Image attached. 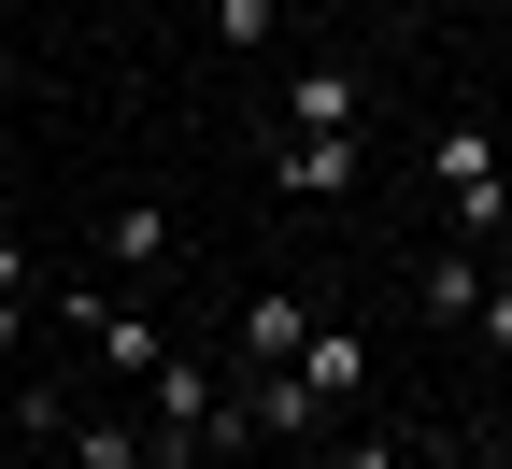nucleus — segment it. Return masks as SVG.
Wrapping results in <instances>:
<instances>
[{
	"label": "nucleus",
	"instance_id": "8",
	"mask_svg": "<svg viewBox=\"0 0 512 469\" xmlns=\"http://www.w3.org/2000/svg\"><path fill=\"white\" fill-rule=\"evenodd\" d=\"M484 285H498V271H484L470 242H456V256H427V327H484Z\"/></svg>",
	"mask_w": 512,
	"mask_h": 469
},
{
	"label": "nucleus",
	"instance_id": "11",
	"mask_svg": "<svg viewBox=\"0 0 512 469\" xmlns=\"http://www.w3.org/2000/svg\"><path fill=\"white\" fill-rule=\"evenodd\" d=\"M29 327H43V299H0V370L29 356Z\"/></svg>",
	"mask_w": 512,
	"mask_h": 469
},
{
	"label": "nucleus",
	"instance_id": "16",
	"mask_svg": "<svg viewBox=\"0 0 512 469\" xmlns=\"http://www.w3.org/2000/svg\"><path fill=\"white\" fill-rule=\"evenodd\" d=\"M484 469H512V455H484Z\"/></svg>",
	"mask_w": 512,
	"mask_h": 469
},
{
	"label": "nucleus",
	"instance_id": "13",
	"mask_svg": "<svg viewBox=\"0 0 512 469\" xmlns=\"http://www.w3.org/2000/svg\"><path fill=\"white\" fill-rule=\"evenodd\" d=\"M342 469H413V441H342Z\"/></svg>",
	"mask_w": 512,
	"mask_h": 469
},
{
	"label": "nucleus",
	"instance_id": "3",
	"mask_svg": "<svg viewBox=\"0 0 512 469\" xmlns=\"http://www.w3.org/2000/svg\"><path fill=\"white\" fill-rule=\"evenodd\" d=\"M228 398H242V384H214V356H171V370L143 384V427H157L171 455H185V441H228Z\"/></svg>",
	"mask_w": 512,
	"mask_h": 469
},
{
	"label": "nucleus",
	"instance_id": "15",
	"mask_svg": "<svg viewBox=\"0 0 512 469\" xmlns=\"http://www.w3.org/2000/svg\"><path fill=\"white\" fill-rule=\"evenodd\" d=\"M271 469H342V441H299V455H271Z\"/></svg>",
	"mask_w": 512,
	"mask_h": 469
},
{
	"label": "nucleus",
	"instance_id": "10",
	"mask_svg": "<svg viewBox=\"0 0 512 469\" xmlns=\"http://www.w3.org/2000/svg\"><path fill=\"white\" fill-rule=\"evenodd\" d=\"M0 299H43V256H29L15 228H0Z\"/></svg>",
	"mask_w": 512,
	"mask_h": 469
},
{
	"label": "nucleus",
	"instance_id": "1",
	"mask_svg": "<svg viewBox=\"0 0 512 469\" xmlns=\"http://www.w3.org/2000/svg\"><path fill=\"white\" fill-rule=\"evenodd\" d=\"M57 327H72V342H86V356H100L114 384H157V370L185 356V342H171V327H157L143 299H128V285H114V271H72V285H57Z\"/></svg>",
	"mask_w": 512,
	"mask_h": 469
},
{
	"label": "nucleus",
	"instance_id": "4",
	"mask_svg": "<svg viewBox=\"0 0 512 469\" xmlns=\"http://www.w3.org/2000/svg\"><path fill=\"white\" fill-rule=\"evenodd\" d=\"M271 185L285 199H356L370 185V143H356V128H271Z\"/></svg>",
	"mask_w": 512,
	"mask_h": 469
},
{
	"label": "nucleus",
	"instance_id": "6",
	"mask_svg": "<svg viewBox=\"0 0 512 469\" xmlns=\"http://www.w3.org/2000/svg\"><path fill=\"white\" fill-rule=\"evenodd\" d=\"M299 342H313V299H299V285H256V299L228 313V356H242V370H299Z\"/></svg>",
	"mask_w": 512,
	"mask_h": 469
},
{
	"label": "nucleus",
	"instance_id": "5",
	"mask_svg": "<svg viewBox=\"0 0 512 469\" xmlns=\"http://www.w3.org/2000/svg\"><path fill=\"white\" fill-rule=\"evenodd\" d=\"M271 128H370V72L356 57H299L285 100H271Z\"/></svg>",
	"mask_w": 512,
	"mask_h": 469
},
{
	"label": "nucleus",
	"instance_id": "7",
	"mask_svg": "<svg viewBox=\"0 0 512 469\" xmlns=\"http://www.w3.org/2000/svg\"><path fill=\"white\" fill-rule=\"evenodd\" d=\"M171 256H185V228H171V199H114V214H100V271H114V285H143V271H171Z\"/></svg>",
	"mask_w": 512,
	"mask_h": 469
},
{
	"label": "nucleus",
	"instance_id": "2",
	"mask_svg": "<svg viewBox=\"0 0 512 469\" xmlns=\"http://www.w3.org/2000/svg\"><path fill=\"white\" fill-rule=\"evenodd\" d=\"M427 171H441V228H456V242H498V228H512V143H498L484 114H456V128H441V143H427Z\"/></svg>",
	"mask_w": 512,
	"mask_h": 469
},
{
	"label": "nucleus",
	"instance_id": "14",
	"mask_svg": "<svg viewBox=\"0 0 512 469\" xmlns=\"http://www.w3.org/2000/svg\"><path fill=\"white\" fill-rule=\"evenodd\" d=\"M185 469H242V441H185Z\"/></svg>",
	"mask_w": 512,
	"mask_h": 469
},
{
	"label": "nucleus",
	"instance_id": "9",
	"mask_svg": "<svg viewBox=\"0 0 512 469\" xmlns=\"http://www.w3.org/2000/svg\"><path fill=\"white\" fill-rule=\"evenodd\" d=\"M214 43H228V57H271V43H285V0H214Z\"/></svg>",
	"mask_w": 512,
	"mask_h": 469
},
{
	"label": "nucleus",
	"instance_id": "12",
	"mask_svg": "<svg viewBox=\"0 0 512 469\" xmlns=\"http://www.w3.org/2000/svg\"><path fill=\"white\" fill-rule=\"evenodd\" d=\"M484 356H512V271L484 285Z\"/></svg>",
	"mask_w": 512,
	"mask_h": 469
}]
</instances>
